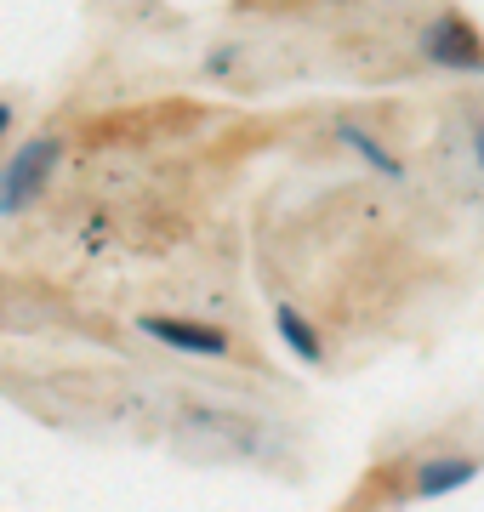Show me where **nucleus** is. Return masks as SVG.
Segmentation results:
<instances>
[{"label": "nucleus", "instance_id": "f257e3e1", "mask_svg": "<svg viewBox=\"0 0 484 512\" xmlns=\"http://www.w3.org/2000/svg\"><path fill=\"white\" fill-rule=\"evenodd\" d=\"M52 165H57V137L23 143L12 154V165L0 171V217H12V211H23V205L35 200L40 188H46V177H52Z\"/></svg>", "mask_w": 484, "mask_h": 512}, {"label": "nucleus", "instance_id": "f03ea898", "mask_svg": "<svg viewBox=\"0 0 484 512\" xmlns=\"http://www.w3.org/2000/svg\"><path fill=\"white\" fill-rule=\"evenodd\" d=\"M428 57L433 63H445V69H484V40L479 29H467L462 18H439L428 29Z\"/></svg>", "mask_w": 484, "mask_h": 512}, {"label": "nucleus", "instance_id": "7ed1b4c3", "mask_svg": "<svg viewBox=\"0 0 484 512\" xmlns=\"http://www.w3.org/2000/svg\"><path fill=\"white\" fill-rule=\"evenodd\" d=\"M143 330H149L154 342H171L177 353H194V359H217V353H228V336L211 325H188V319H143Z\"/></svg>", "mask_w": 484, "mask_h": 512}, {"label": "nucleus", "instance_id": "20e7f679", "mask_svg": "<svg viewBox=\"0 0 484 512\" xmlns=\"http://www.w3.org/2000/svg\"><path fill=\"white\" fill-rule=\"evenodd\" d=\"M473 473H479V461H467V456H456V461H433V467H422L416 490H422V495H445V490H456V484H467Z\"/></svg>", "mask_w": 484, "mask_h": 512}, {"label": "nucleus", "instance_id": "39448f33", "mask_svg": "<svg viewBox=\"0 0 484 512\" xmlns=\"http://www.w3.org/2000/svg\"><path fill=\"white\" fill-rule=\"evenodd\" d=\"M280 336L291 342V353H302V359H308V365L319 359V336L302 325V313H297V308H280Z\"/></svg>", "mask_w": 484, "mask_h": 512}, {"label": "nucleus", "instance_id": "423d86ee", "mask_svg": "<svg viewBox=\"0 0 484 512\" xmlns=\"http://www.w3.org/2000/svg\"><path fill=\"white\" fill-rule=\"evenodd\" d=\"M342 137H348V143H354L359 154H365V160H371L376 171H382V177H399V165H393V154H382V148H376V143H371V137H365L359 126H342Z\"/></svg>", "mask_w": 484, "mask_h": 512}, {"label": "nucleus", "instance_id": "0eeeda50", "mask_svg": "<svg viewBox=\"0 0 484 512\" xmlns=\"http://www.w3.org/2000/svg\"><path fill=\"white\" fill-rule=\"evenodd\" d=\"M473 148H479V165H484V126L473 131Z\"/></svg>", "mask_w": 484, "mask_h": 512}, {"label": "nucleus", "instance_id": "6e6552de", "mask_svg": "<svg viewBox=\"0 0 484 512\" xmlns=\"http://www.w3.org/2000/svg\"><path fill=\"white\" fill-rule=\"evenodd\" d=\"M6 126H12V109H6V103H0V131H6Z\"/></svg>", "mask_w": 484, "mask_h": 512}]
</instances>
